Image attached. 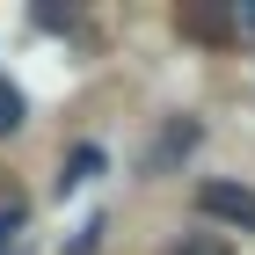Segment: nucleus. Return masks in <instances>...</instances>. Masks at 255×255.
Returning a JSON list of instances; mask_svg holds the SVG:
<instances>
[{"label": "nucleus", "mask_w": 255, "mask_h": 255, "mask_svg": "<svg viewBox=\"0 0 255 255\" xmlns=\"http://www.w3.org/2000/svg\"><path fill=\"white\" fill-rule=\"evenodd\" d=\"M197 212L212 226H234V234H255V190L234 175H204L197 182Z\"/></svg>", "instance_id": "1"}, {"label": "nucleus", "mask_w": 255, "mask_h": 255, "mask_svg": "<svg viewBox=\"0 0 255 255\" xmlns=\"http://www.w3.org/2000/svg\"><path fill=\"white\" fill-rule=\"evenodd\" d=\"M197 131H204V124H197V117H175V124H168V131L153 138V146H146V175H168V168H175V160H182V153H190V146H197Z\"/></svg>", "instance_id": "2"}, {"label": "nucleus", "mask_w": 255, "mask_h": 255, "mask_svg": "<svg viewBox=\"0 0 255 255\" xmlns=\"http://www.w3.org/2000/svg\"><path fill=\"white\" fill-rule=\"evenodd\" d=\"M175 22H182V37H197V44H226V37H234V15H226V7H197V0H182Z\"/></svg>", "instance_id": "3"}, {"label": "nucleus", "mask_w": 255, "mask_h": 255, "mask_svg": "<svg viewBox=\"0 0 255 255\" xmlns=\"http://www.w3.org/2000/svg\"><path fill=\"white\" fill-rule=\"evenodd\" d=\"M88 175H102V146H73V153H66V175H59V190H80Z\"/></svg>", "instance_id": "4"}, {"label": "nucleus", "mask_w": 255, "mask_h": 255, "mask_svg": "<svg viewBox=\"0 0 255 255\" xmlns=\"http://www.w3.org/2000/svg\"><path fill=\"white\" fill-rule=\"evenodd\" d=\"M168 255H234V241H226V234H182Z\"/></svg>", "instance_id": "5"}, {"label": "nucleus", "mask_w": 255, "mask_h": 255, "mask_svg": "<svg viewBox=\"0 0 255 255\" xmlns=\"http://www.w3.org/2000/svg\"><path fill=\"white\" fill-rule=\"evenodd\" d=\"M22 226H29V212H22L15 197L0 204V255H15V241H22Z\"/></svg>", "instance_id": "6"}, {"label": "nucleus", "mask_w": 255, "mask_h": 255, "mask_svg": "<svg viewBox=\"0 0 255 255\" xmlns=\"http://www.w3.org/2000/svg\"><path fill=\"white\" fill-rule=\"evenodd\" d=\"M7 131H22V88L15 80H0V138Z\"/></svg>", "instance_id": "7"}, {"label": "nucleus", "mask_w": 255, "mask_h": 255, "mask_svg": "<svg viewBox=\"0 0 255 255\" xmlns=\"http://www.w3.org/2000/svg\"><path fill=\"white\" fill-rule=\"evenodd\" d=\"M95 248H102V219H95V226H80V234L66 241V255H95Z\"/></svg>", "instance_id": "8"}]
</instances>
